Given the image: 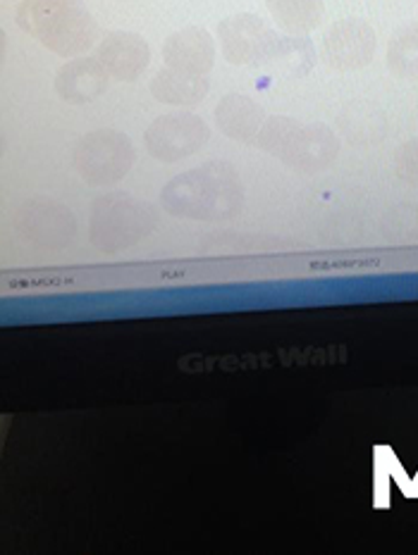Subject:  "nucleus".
<instances>
[{
  "instance_id": "1",
  "label": "nucleus",
  "mask_w": 418,
  "mask_h": 555,
  "mask_svg": "<svg viewBox=\"0 0 418 555\" xmlns=\"http://www.w3.org/2000/svg\"><path fill=\"white\" fill-rule=\"evenodd\" d=\"M20 22L60 53L87 48L96 24L81 0H24Z\"/></svg>"
},
{
  "instance_id": "2",
  "label": "nucleus",
  "mask_w": 418,
  "mask_h": 555,
  "mask_svg": "<svg viewBox=\"0 0 418 555\" xmlns=\"http://www.w3.org/2000/svg\"><path fill=\"white\" fill-rule=\"evenodd\" d=\"M167 60H173L177 65L206 69L211 65V41L199 29L179 34L167 43Z\"/></svg>"
},
{
  "instance_id": "3",
  "label": "nucleus",
  "mask_w": 418,
  "mask_h": 555,
  "mask_svg": "<svg viewBox=\"0 0 418 555\" xmlns=\"http://www.w3.org/2000/svg\"><path fill=\"white\" fill-rule=\"evenodd\" d=\"M103 57L111 63L117 72L123 75H135L141 69L143 57H147V48L137 39V36L129 34H115L103 46Z\"/></svg>"
},
{
  "instance_id": "4",
  "label": "nucleus",
  "mask_w": 418,
  "mask_h": 555,
  "mask_svg": "<svg viewBox=\"0 0 418 555\" xmlns=\"http://www.w3.org/2000/svg\"><path fill=\"white\" fill-rule=\"evenodd\" d=\"M266 3L275 20L292 29L314 27L322 10V0H266Z\"/></svg>"
},
{
  "instance_id": "5",
  "label": "nucleus",
  "mask_w": 418,
  "mask_h": 555,
  "mask_svg": "<svg viewBox=\"0 0 418 555\" xmlns=\"http://www.w3.org/2000/svg\"><path fill=\"white\" fill-rule=\"evenodd\" d=\"M380 260H320V262H311L308 270L311 272H332V270H356V268H376Z\"/></svg>"
},
{
  "instance_id": "6",
  "label": "nucleus",
  "mask_w": 418,
  "mask_h": 555,
  "mask_svg": "<svg viewBox=\"0 0 418 555\" xmlns=\"http://www.w3.org/2000/svg\"><path fill=\"white\" fill-rule=\"evenodd\" d=\"M75 280L72 276H39V280H15V282H5L8 288H43V286H65L72 284Z\"/></svg>"
}]
</instances>
